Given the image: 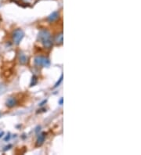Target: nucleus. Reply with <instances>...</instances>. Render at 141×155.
<instances>
[{
	"label": "nucleus",
	"instance_id": "obj_10",
	"mask_svg": "<svg viewBox=\"0 0 141 155\" xmlns=\"http://www.w3.org/2000/svg\"><path fill=\"white\" fill-rule=\"evenodd\" d=\"M62 81H63V74L61 75V77H60V78L59 79V81H58V82H57L55 84V85H54V88H56L57 86H59V85H60V82H61Z\"/></svg>",
	"mask_w": 141,
	"mask_h": 155
},
{
	"label": "nucleus",
	"instance_id": "obj_1",
	"mask_svg": "<svg viewBox=\"0 0 141 155\" xmlns=\"http://www.w3.org/2000/svg\"><path fill=\"white\" fill-rule=\"evenodd\" d=\"M39 39L43 43L45 48L49 49L53 46V41L51 39V34L47 30H42L39 33Z\"/></svg>",
	"mask_w": 141,
	"mask_h": 155
},
{
	"label": "nucleus",
	"instance_id": "obj_3",
	"mask_svg": "<svg viewBox=\"0 0 141 155\" xmlns=\"http://www.w3.org/2000/svg\"><path fill=\"white\" fill-rule=\"evenodd\" d=\"M24 36V33L21 29H17L13 33V41L14 44L19 45Z\"/></svg>",
	"mask_w": 141,
	"mask_h": 155
},
{
	"label": "nucleus",
	"instance_id": "obj_11",
	"mask_svg": "<svg viewBox=\"0 0 141 155\" xmlns=\"http://www.w3.org/2000/svg\"><path fill=\"white\" fill-rule=\"evenodd\" d=\"M63 101H64V99H63V98H60V100H59V104L62 105V104H63Z\"/></svg>",
	"mask_w": 141,
	"mask_h": 155
},
{
	"label": "nucleus",
	"instance_id": "obj_7",
	"mask_svg": "<svg viewBox=\"0 0 141 155\" xmlns=\"http://www.w3.org/2000/svg\"><path fill=\"white\" fill-rule=\"evenodd\" d=\"M19 61L21 64H25L28 62V57L26 56V55L23 52H20L19 53Z\"/></svg>",
	"mask_w": 141,
	"mask_h": 155
},
{
	"label": "nucleus",
	"instance_id": "obj_14",
	"mask_svg": "<svg viewBox=\"0 0 141 155\" xmlns=\"http://www.w3.org/2000/svg\"><path fill=\"white\" fill-rule=\"evenodd\" d=\"M0 117H1V113H0Z\"/></svg>",
	"mask_w": 141,
	"mask_h": 155
},
{
	"label": "nucleus",
	"instance_id": "obj_8",
	"mask_svg": "<svg viewBox=\"0 0 141 155\" xmlns=\"http://www.w3.org/2000/svg\"><path fill=\"white\" fill-rule=\"evenodd\" d=\"M55 42L57 45H60V44L63 43V34L62 33L56 35V37L55 38Z\"/></svg>",
	"mask_w": 141,
	"mask_h": 155
},
{
	"label": "nucleus",
	"instance_id": "obj_13",
	"mask_svg": "<svg viewBox=\"0 0 141 155\" xmlns=\"http://www.w3.org/2000/svg\"><path fill=\"white\" fill-rule=\"evenodd\" d=\"M2 135H3V132H2V133H0V137H1V136Z\"/></svg>",
	"mask_w": 141,
	"mask_h": 155
},
{
	"label": "nucleus",
	"instance_id": "obj_5",
	"mask_svg": "<svg viewBox=\"0 0 141 155\" xmlns=\"http://www.w3.org/2000/svg\"><path fill=\"white\" fill-rule=\"evenodd\" d=\"M58 18H59V13L56 12V11H55V12L52 13L48 17L47 20H48L49 22H53V21L56 20Z\"/></svg>",
	"mask_w": 141,
	"mask_h": 155
},
{
	"label": "nucleus",
	"instance_id": "obj_2",
	"mask_svg": "<svg viewBox=\"0 0 141 155\" xmlns=\"http://www.w3.org/2000/svg\"><path fill=\"white\" fill-rule=\"evenodd\" d=\"M34 62H35V65H37V66H43V67H48L50 65L49 59L47 58V57H45V56H36L35 58Z\"/></svg>",
	"mask_w": 141,
	"mask_h": 155
},
{
	"label": "nucleus",
	"instance_id": "obj_4",
	"mask_svg": "<svg viewBox=\"0 0 141 155\" xmlns=\"http://www.w3.org/2000/svg\"><path fill=\"white\" fill-rule=\"evenodd\" d=\"M6 104V106H7L8 107H9V108L13 107V106H16V104H17V100H16L15 97H9V98L7 99Z\"/></svg>",
	"mask_w": 141,
	"mask_h": 155
},
{
	"label": "nucleus",
	"instance_id": "obj_6",
	"mask_svg": "<svg viewBox=\"0 0 141 155\" xmlns=\"http://www.w3.org/2000/svg\"><path fill=\"white\" fill-rule=\"evenodd\" d=\"M45 138H46V133L45 132H43L42 134H40L39 136V137H38V140H37V142H36V145L38 147L43 145V143L45 141Z\"/></svg>",
	"mask_w": 141,
	"mask_h": 155
},
{
	"label": "nucleus",
	"instance_id": "obj_12",
	"mask_svg": "<svg viewBox=\"0 0 141 155\" xmlns=\"http://www.w3.org/2000/svg\"><path fill=\"white\" fill-rule=\"evenodd\" d=\"M7 136H6V137L5 138V140H6V141H7V140H9V138H10V136H9V134H8Z\"/></svg>",
	"mask_w": 141,
	"mask_h": 155
},
{
	"label": "nucleus",
	"instance_id": "obj_9",
	"mask_svg": "<svg viewBox=\"0 0 141 155\" xmlns=\"http://www.w3.org/2000/svg\"><path fill=\"white\" fill-rule=\"evenodd\" d=\"M38 82V78L35 75H33L32 77V82H31V86H34Z\"/></svg>",
	"mask_w": 141,
	"mask_h": 155
}]
</instances>
